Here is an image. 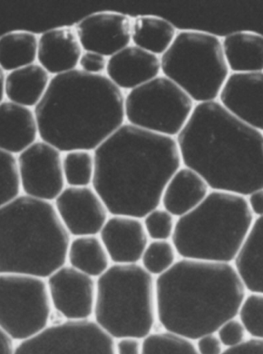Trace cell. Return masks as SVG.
<instances>
[{"mask_svg": "<svg viewBox=\"0 0 263 354\" xmlns=\"http://www.w3.org/2000/svg\"><path fill=\"white\" fill-rule=\"evenodd\" d=\"M92 187L110 215L139 218L161 206L182 165L175 138L124 124L93 151Z\"/></svg>", "mask_w": 263, "mask_h": 354, "instance_id": "1", "label": "cell"}, {"mask_svg": "<svg viewBox=\"0 0 263 354\" xmlns=\"http://www.w3.org/2000/svg\"><path fill=\"white\" fill-rule=\"evenodd\" d=\"M175 140L182 165L197 173L211 190L246 197L263 189V133L219 101L195 105Z\"/></svg>", "mask_w": 263, "mask_h": 354, "instance_id": "2", "label": "cell"}, {"mask_svg": "<svg viewBox=\"0 0 263 354\" xmlns=\"http://www.w3.org/2000/svg\"><path fill=\"white\" fill-rule=\"evenodd\" d=\"M33 111L40 140L93 152L125 124V95L106 75L77 69L52 77Z\"/></svg>", "mask_w": 263, "mask_h": 354, "instance_id": "3", "label": "cell"}, {"mask_svg": "<svg viewBox=\"0 0 263 354\" xmlns=\"http://www.w3.org/2000/svg\"><path fill=\"white\" fill-rule=\"evenodd\" d=\"M155 285L157 323L193 342L237 317L247 295L233 263L183 258Z\"/></svg>", "mask_w": 263, "mask_h": 354, "instance_id": "4", "label": "cell"}, {"mask_svg": "<svg viewBox=\"0 0 263 354\" xmlns=\"http://www.w3.org/2000/svg\"><path fill=\"white\" fill-rule=\"evenodd\" d=\"M71 240L53 203L21 194L0 208V274L46 280L67 264Z\"/></svg>", "mask_w": 263, "mask_h": 354, "instance_id": "5", "label": "cell"}, {"mask_svg": "<svg viewBox=\"0 0 263 354\" xmlns=\"http://www.w3.org/2000/svg\"><path fill=\"white\" fill-rule=\"evenodd\" d=\"M254 220L246 197L211 190L197 208L178 218L171 241L179 258L233 263Z\"/></svg>", "mask_w": 263, "mask_h": 354, "instance_id": "6", "label": "cell"}, {"mask_svg": "<svg viewBox=\"0 0 263 354\" xmlns=\"http://www.w3.org/2000/svg\"><path fill=\"white\" fill-rule=\"evenodd\" d=\"M156 278L139 264H112L97 279L93 321L114 340H141L157 323Z\"/></svg>", "mask_w": 263, "mask_h": 354, "instance_id": "7", "label": "cell"}, {"mask_svg": "<svg viewBox=\"0 0 263 354\" xmlns=\"http://www.w3.org/2000/svg\"><path fill=\"white\" fill-rule=\"evenodd\" d=\"M160 62L164 76L197 104L217 100L231 74L222 40L204 32H178Z\"/></svg>", "mask_w": 263, "mask_h": 354, "instance_id": "8", "label": "cell"}, {"mask_svg": "<svg viewBox=\"0 0 263 354\" xmlns=\"http://www.w3.org/2000/svg\"><path fill=\"white\" fill-rule=\"evenodd\" d=\"M194 103L163 75L126 94L125 117L134 127L175 138L191 118Z\"/></svg>", "mask_w": 263, "mask_h": 354, "instance_id": "9", "label": "cell"}, {"mask_svg": "<svg viewBox=\"0 0 263 354\" xmlns=\"http://www.w3.org/2000/svg\"><path fill=\"white\" fill-rule=\"evenodd\" d=\"M52 306L44 279L0 274V328L24 342L48 328Z\"/></svg>", "mask_w": 263, "mask_h": 354, "instance_id": "10", "label": "cell"}, {"mask_svg": "<svg viewBox=\"0 0 263 354\" xmlns=\"http://www.w3.org/2000/svg\"><path fill=\"white\" fill-rule=\"evenodd\" d=\"M114 344L92 319L64 321L20 342L14 354H116Z\"/></svg>", "mask_w": 263, "mask_h": 354, "instance_id": "11", "label": "cell"}, {"mask_svg": "<svg viewBox=\"0 0 263 354\" xmlns=\"http://www.w3.org/2000/svg\"><path fill=\"white\" fill-rule=\"evenodd\" d=\"M63 153L42 140L17 156L20 187L23 195L53 203L66 188Z\"/></svg>", "mask_w": 263, "mask_h": 354, "instance_id": "12", "label": "cell"}, {"mask_svg": "<svg viewBox=\"0 0 263 354\" xmlns=\"http://www.w3.org/2000/svg\"><path fill=\"white\" fill-rule=\"evenodd\" d=\"M52 308L66 322L93 317L97 280L66 264L46 279Z\"/></svg>", "mask_w": 263, "mask_h": 354, "instance_id": "13", "label": "cell"}, {"mask_svg": "<svg viewBox=\"0 0 263 354\" xmlns=\"http://www.w3.org/2000/svg\"><path fill=\"white\" fill-rule=\"evenodd\" d=\"M53 205L72 237L99 235L110 216L92 186L66 187Z\"/></svg>", "mask_w": 263, "mask_h": 354, "instance_id": "14", "label": "cell"}, {"mask_svg": "<svg viewBox=\"0 0 263 354\" xmlns=\"http://www.w3.org/2000/svg\"><path fill=\"white\" fill-rule=\"evenodd\" d=\"M75 30L83 50L111 57L130 46L132 21L118 12L94 13L76 26Z\"/></svg>", "mask_w": 263, "mask_h": 354, "instance_id": "15", "label": "cell"}, {"mask_svg": "<svg viewBox=\"0 0 263 354\" xmlns=\"http://www.w3.org/2000/svg\"><path fill=\"white\" fill-rule=\"evenodd\" d=\"M219 100L235 118L263 133V72L229 74Z\"/></svg>", "mask_w": 263, "mask_h": 354, "instance_id": "16", "label": "cell"}, {"mask_svg": "<svg viewBox=\"0 0 263 354\" xmlns=\"http://www.w3.org/2000/svg\"><path fill=\"white\" fill-rule=\"evenodd\" d=\"M112 264H139L150 242L143 220L110 215L99 234Z\"/></svg>", "mask_w": 263, "mask_h": 354, "instance_id": "17", "label": "cell"}, {"mask_svg": "<svg viewBox=\"0 0 263 354\" xmlns=\"http://www.w3.org/2000/svg\"><path fill=\"white\" fill-rule=\"evenodd\" d=\"M160 58L130 45L108 59L106 76L120 90L130 91L159 76Z\"/></svg>", "mask_w": 263, "mask_h": 354, "instance_id": "18", "label": "cell"}, {"mask_svg": "<svg viewBox=\"0 0 263 354\" xmlns=\"http://www.w3.org/2000/svg\"><path fill=\"white\" fill-rule=\"evenodd\" d=\"M83 51L75 29L51 30L39 38L37 64L50 76H58L77 70Z\"/></svg>", "mask_w": 263, "mask_h": 354, "instance_id": "19", "label": "cell"}, {"mask_svg": "<svg viewBox=\"0 0 263 354\" xmlns=\"http://www.w3.org/2000/svg\"><path fill=\"white\" fill-rule=\"evenodd\" d=\"M32 109L3 100L0 104V151L18 156L38 140Z\"/></svg>", "mask_w": 263, "mask_h": 354, "instance_id": "20", "label": "cell"}, {"mask_svg": "<svg viewBox=\"0 0 263 354\" xmlns=\"http://www.w3.org/2000/svg\"><path fill=\"white\" fill-rule=\"evenodd\" d=\"M211 190L197 173L182 166L167 183L161 207L178 219L197 208Z\"/></svg>", "mask_w": 263, "mask_h": 354, "instance_id": "21", "label": "cell"}, {"mask_svg": "<svg viewBox=\"0 0 263 354\" xmlns=\"http://www.w3.org/2000/svg\"><path fill=\"white\" fill-rule=\"evenodd\" d=\"M51 78L37 63L6 73L5 98L13 104L35 109L43 97Z\"/></svg>", "mask_w": 263, "mask_h": 354, "instance_id": "22", "label": "cell"}, {"mask_svg": "<svg viewBox=\"0 0 263 354\" xmlns=\"http://www.w3.org/2000/svg\"><path fill=\"white\" fill-rule=\"evenodd\" d=\"M233 264L246 291L263 295V216L255 218Z\"/></svg>", "mask_w": 263, "mask_h": 354, "instance_id": "23", "label": "cell"}, {"mask_svg": "<svg viewBox=\"0 0 263 354\" xmlns=\"http://www.w3.org/2000/svg\"><path fill=\"white\" fill-rule=\"evenodd\" d=\"M226 61L235 73L263 72V36L237 32L222 40Z\"/></svg>", "mask_w": 263, "mask_h": 354, "instance_id": "24", "label": "cell"}, {"mask_svg": "<svg viewBox=\"0 0 263 354\" xmlns=\"http://www.w3.org/2000/svg\"><path fill=\"white\" fill-rule=\"evenodd\" d=\"M67 264L87 276L98 279L112 263L99 235L72 237Z\"/></svg>", "mask_w": 263, "mask_h": 354, "instance_id": "25", "label": "cell"}, {"mask_svg": "<svg viewBox=\"0 0 263 354\" xmlns=\"http://www.w3.org/2000/svg\"><path fill=\"white\" fill-rule=\"evenodd\" d=\"M177 35L173 24L157 17L141 16L132 22L134 46L156 56L164 55Z\"/></svg>", "mask_w": 263, "mask_h": 354, "instance_id": "26", "label": "cell"}, {"mask_svg": "<svg viewBox=\"0 0 263 354\" xmlns=\"http://www.w3.org/2000/svg\"><path fill=\"white\" fill-rule=\"evenodd\" d=\"M39 38L35 33L11 32L0 37V69L5 73L36 64Z\"/></svg>", "mask_w": 263, "mask_h": 354, "instance_id": "27", "label": "cell"}, {"mask_svg": "<svg viewBox=\"0 0 263 354\" xmlns=\"http://www.w3.org/2000/svg\"><path fill=\"white\" fill-rule=\"evenodd\" d=\"M62 165L66 187L92 186L95 175V158L92 151L79 149L64 153Z\"/></svg>", "mask_w": 263, "mask_h": 354, "instance_id": "28", "label": "cell"}, {"mask_svg": "<svg viewBox=\"0 0 263 354\" xmlns=\"http://www.w3.org/2000/svg\"><path fill=\"white\" fill-rule=\"evenodd\" d=\"M179 257L171 241H150L139 264L155 278L171 270Z\"/></svg>", "mask_w": 263, "mask_h": 354, "instance_id": "29", "label": "cell"}, {"mask_svg": "<svg viewBox=\"0 0 263 354\" xmlns=\"http://www.w3.org/2000/svg\"><path fill=\"white\" fill-rule=\"evenodd\" d=\"M141 354H199L195 342L175 333L153 332L142 340Z\"/></svg>", "mask_w": 263, "mask_h": 354, "instance_id": "30", "label": "cell"}, {"mask_svg": "<svg viewBox=\"0 0 263 354\" xmlns=\"http://www.w3.org/2000/svg\"><path fill=\"white\" fill-rule=\"evenodd\" d=\"M20 195L17 156L0 151V208Z\"/></svg>", "mask_w": 263, "mask_h": 354, "instance_id": "31", "label": "cell"}, {"mask_svg": "<svg viewBox=\"0 0 263 354\" xmlns=\"http://www.w3.org/2000/svg\"><path fill=\"white\" fill-rule=\"evenodd\" d=\"M237 317L251 338L263 340V295L249 292L242 301Z\"/></svg>", "mask_w": 263, "mask_h": 354, "instance_id": "32", "label": "cell"}, {"mask_svg": "<svg viewBox=\"0 0 263 354\" xmlns=\"http://www.w3.org/2000/svg\"><path fill=\"white\" fill-rule=\"evenodd\" d=\"M177 218L161 206L148 213L143 219L150 241H171Z\"/></svg>", "mask_w": 263, "mask_h": 354, "instance_id": "33", "label": "cell"}, {"mask_svg": "<svg viewBox=\"0 0 263 354\" xmlns=\"http://www.w3.org/2000/svg\"><path fill=\"white\" fill-rule=\"evenodd\" d=\"M215 333L226 349L233 348L244 343L248 335L244 326L238 317L228 319Z\"/></svg>", "mask_w": 263, "mask_h": 354, "instance_id": "34", "label": "cell"}, {"mask_svg": "<svg viewBox=\"0 0 263 354\" xmlns=\"http://www.w3.org/2000/svg\"><path fill=\"white\" fill-rule=\"evenodd\" d=\"M107 64V57L101 54L84 51L80 57L79 66V70L86 73L102 75L106 71Z\"/></svg>", "mask_w": 263, "mask_h": 354, "instance_id": "35", "label": "cell"}, {"mask_svg": "<svg viewBox=\"0 0 263 354\" xmlns=\"http://www.w3.org/2000/svg\"><path fill=\"white\" fill-rule=\"evenodd\" d=\"M194 342L199 354H222L225 350L217 333L202 336Z\"/></svg>", "mask_w": 263, "mask_h": 354, "instance_id": "36", "label": "cell"}, {"mask_svg": "<svg viewBox=\"0 0 263 354\" xmlns=\"http://www.w3.org/2000/svg\"><path fill=\"white\" fill-rule=\"evenodd\" d=\"M222 354H263V340L247 339L237 346L225 349Z\"/></svg>", "mask_w": 263, "mask_h": 354, "instance_id": "37", "label": "cell"}, {"mask_svg": "<svg viewBox=\"0 0 263 354\" xmlns=\"http://www.w3.org/2000/svg\"><path fill=\"white\" fill-rule=\"evenodd\" d=\"M116 354H141L142 340L133 337H124L115 339Z\"/></svg>", "mask_w": 263, "mask_h": 354, "instance_id": "38", "label": "cell"}, {"mask_svg": "<svg viewBox=\"0 0 263 354\" xmlns=\"http://www.w3.org/2000/svg\"><path fill=\"white\" fill-rule=\"evenodd\" d=\"M246 201L249 209L255 218L263 216V189L255 192L246 196Z\"/></svg>", "mask_w": 263, "mask_h": 354, "instance_id": "39", "label": "cell"}, {"mask_svg": "<svg viewBox=\"0 0 263 354\" xmlns=\"http://www.w3.org/2000/svg\"><path fill=\"white\" fill-rule=\"evenodd\" d=\"M15 349L13 339L0 328V354H14Z\"/></svg>", "mask_w": 263, "mask_h": 354, "instance_id": "40", "label": "cell"}, {"mask_svg": "<svg viewBox=\"0 0 263 354\" xmlns=\"http://www.w3.org/2000/svg\"><path fill=\"white\" fill-rule=\"evenodd\" d=\"M6 73L0 69V104L5 100L4 95V82H5Z\"/></svg>", "mask_w": 263, "mask_h": 354, "instance_id": "41", "label": "cell"}]
</instances>
